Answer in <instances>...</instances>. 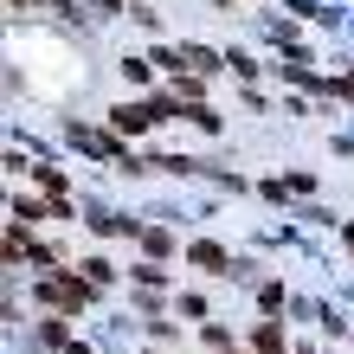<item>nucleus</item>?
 Listing matches in <instances>:
<instances>
[{"label": "nucleus", "instance_id": "obj_2", "mask_svg": "<svg viewBox=\"0 0 354 354\" xmlns=\"http://www.w3.org/2000/svg\"><path fill=\"white\" fill-rule=\"evenodd\" d=\"M194 258H200L206 270H225V252H219V245H194Z\"/></svg>", "mask_w": 354, "mask_h": 354}, {"label": "nucleus", "instance_id": "obj_1", "mask_svg": "<svg viewBox=\"0 0 354 354\" xmlns=\"http://www.w3.org/2000/svg\"><path fill=\"white\" fill-rule=\"evenodd\" d=\"M149 122H155V116H149V110H136V103H122V110H110V129H116V136H142Z\"/></svg>", "mask_w": 354, "mask_h": 354}]
</instances>
